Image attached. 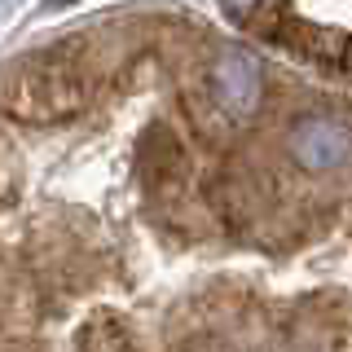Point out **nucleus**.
<instances>
[{
    "label": "nucleus",
    "instance_id": "obj_1",
    "mask_svg": "<svg viewBox=\"0 0 352 352\" xmlns=\"http://www.w3.org/2000/svg\"><path fill=\"white\" fill-rule=\"evenodd\" d=\"M88 97H93L88 75L66 53H49V58H36L22 66L5 84L0 102H5L9 115L27 119V124H53V119L80 115L88 106Z\"/></svg>",
    "mask_w": 352,
    "mask_h": 352
},
{
    "label": "nucleus",
    "instance_id": "obj_2",
    "mask_svg": "<svg viewBox=\"0 0 352 352\" xmlns=\"http://www.w3.org/2000/svg\"><path fill=\"white\" fill-rule=\"evenodd\" d=\"M207 97L220 106V115L229 124H242L260 110L264 97V80H260V62L242 49H225L216 53L212 71H207Z\"/></svg>",
    "mask_w": 352,
    "mask_h": 352
},
{
    "label": "nucleus",
    "instance_id": "obj_3",
    "mask_svg": "<svg viewBox=\"0 0 352 352\" xmlns=\"http://www.w3.org/2000/svg\"><path fill=\"white\" fill-rule=\"evenodd\" d=\"M286 150L304 172H330L339 163H348L352 128L335 115H300L286 132Z\"/></svg>",
    "mask_w": 352,
    "mask_h": 352
},
{
    "label": "nucleus",
    "instance_id": "obj_4",
    "mask_svg": "<svg viewBox=\"0 0 352 352\" xmlns=\"http://www.w3.org/2000/svg\"><path fill=\"white\" fill-rule=\"evenodd\" d=\"M291 53H300V58L308 62H326V66H339V62H348V36H339V31H330V27H317V22H295V18H286L278 31H273Z\"/></svg>",
    "mask_w": 352,
    "mask_h": 352
},
{
    "label": "nucleus",
    "instance_id": "obj_5",
    "mask_svg": "<svg viewBox=\"0 0 352 352\" xmlns=\"http://www.w3.org/2000/svg\"><path fill=\"white\" fill-rule=\"evenodd\" d=\"M137 168H141V181H146V185H168L172 176L185 168L181 141L172 137V128H163V124L146 128V137H141V159H137Z\"/></svg>",
    "mask_w": 352,
    "mask_h": 352
},
{
    "label": "nucleus",
    "instance_id": "obj_6",
    "mask_svg": "<svg viewBox=\"0 0 352 352\" xmlns=\"http://www.w3.org/2000/svg\"><path fill=\"white\" fill-rule=\"evenodd\" d=\"M185 110H190V124L203 132V141H225L229 128H234L207 93H185Z\"/></svg>",
    "mask_w": 352,
    "mask_h": 352
},
{
    "label": "nucleus",
    "instance_id": "obj_7",
    "mask_svg": "<svg viewBox=\"0 0 352 352\" xmlns=\"http://www.w3.org/2000/svg\"><path fill=\"white\" fill-rule=\"evenodd\" d=\"M84 344H88V352H132V348H128L124 326H115V322L93 326V330L84 335Z\"/></svg>",
    "mask_w": 352,
    "mask_h": 352
},
{
    "label": "nucleus",
    "instance_id": "obj_8",
    "mask_svg": "<svg viewBox=\"0 0 352 352\" xmlns=\"http://www.w3.org/2000/svg\"><path fill=\"white\" fill-rule=\"evenodd\" d=\"M225 5V14L229 18H238V22H251V18H260L264 9L273 5V0H220Z\"/></svg>",
    "mask_w": 352,
    "mask_h": 352
},
{
    "label": "nucleus",
    "instance_id": "obj_9",
    "mask_svg": "<svg viewBox=\"0 0 352 352\" xmlns=\"http://www.w3.org/2000/svg\"><path fill=\"white\" fill-rule=\"evenodd\" d=\"M348 62H352V44H348Z\"/></svg>",
    "mask_w": 352,
    "mask_h": 352
}]
</instances>
